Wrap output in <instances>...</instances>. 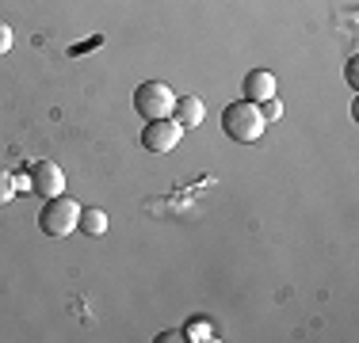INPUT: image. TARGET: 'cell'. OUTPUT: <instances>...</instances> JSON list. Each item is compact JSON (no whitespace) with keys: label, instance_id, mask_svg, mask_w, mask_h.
Returning a JSON list of instances; mask_svg holds the SVG:
<instances>
[{"label":"cell","instance_id":"cell-7","mask_svg":"<svg viewBox=\"0 0 359 343\" xmlns=\"http://www.w3.org/2000/svg\"><path fill=\"white\" fill-rule=\"evenodd\" d=\"M172 118L184 126V130H195V126H203V118H207V107H203L199 96H176Z\"/></svg>","mask_w":359,"mask_h":343},{"label":"cell","instance_id":"cell-4","mask_svg":"<svg viewBox=\"0 0 359 343\" xmlns=\"http://www.w3.org/2000/svg\"><path fill=\"white\" fill-rule=\"evenodd\" d=\"M27 172H31V195H39V199L65 195V172H62V164H54V160H35Z\"/></svg>","mask_w":359,"mask_h":343},{"label":"cell","instance_id":"cell-2","mask_svg":"<svg viewBox=\"0 0 359 343\" xmlns=\"http://www.w3.org/2000/svg\"><path fill=\"white\" fill-rule=\"evenodd\" d=\"M76 221H81V202H73L69 195L46 199V206H42V214H39V229L50 240H65L69 233H76Z\"/></svg>","mask_w":359,"mask_h":343},{"label":"cell","instance_id":"cell-5","mask_svg":"<svg viewBox=\"0 0 359 343\" xmlns=\"http://www.w3.org/2000/svg\"><path fill=\"white\" fill-rule=\"evenodd\" d=\"M180 137H184V126H180L176 118H157V122H145L142 145L149 153H172L180 145Z\"/></svg>","mask_w":359,"mask_h":343},{"label":"cell","instance_id":"cell-1","mask_svg":"<svg viewBox=\"0 0 359 343\" xmlns=\"http://www.w3.org/2000/svg\"><path fill=\"white\" fill-rule=\"evenodd\" d=\"M222 130H226L229 141L237 145H256L268 130V122L260 118V107L249 99H233L226 111H222Z\"/></svg>","mask_w":359,"mask_h":343},{"label":"cell","instance_id":"cell-13","mask_svg":"<svg viewBox=\"0 0 359 343\" xmlns=\"http://www.w3.org/2000/svg\"><path fill=\"white\" fill-rule=\"evenodd\" d=\"M344 76H348V84H352V88H359V62H355V57H352V62H348Z\"/></svg>","mask_w":359,"mask_h":343},{"label":"cell","instance_id":"cell-9","mask_svg":"<svg viewBox=\"0 0 359 343\" xmlns=\"http://www.w3.org/2000/svg\"><path fill=\"white\" fill-rule=\"evenodd\" d=\"M256 107H260V118H264V122H279V118H283V103H279V96L256 103Z\"/></svg>","mask_w":359,"mask_h":343},{"label":"cell","instance_id":"cell-3","mask_svg":"<svg viewBox=\"0 0 359 343\" xmlns=\"http://www.w3.org/2000/svg\"><path fill=\"white\" fill-rule=\"evenodd\" d=\"M172 107H176V92L165 80H145L134 92V111H138V118H145V122L172 118Z\"/></svg>","mask_w":359,"mask_h":343},{"label":"cell","instance_id":"cell-6","mask_svg":"<svg viewBox=\"0 0 359 343\" xmlns=\"http://www.w3.org/2000/svg\"><path fill=\"white\" fill-rule=\"evenodd\" d=\"M241 92H245L241 99H249V103H264V99H271V96L279 92L276 73H268V69H252V73H245Z\"/></svg>","mask_w":359,"mask_h":343},{"label":"cell","instance_id":"cell-8","mask_svg":"<svg viewBox=\"0 0 359 343\" xmlns=\"http://www.w3.org/2000/svg\"><path fill=\"white\" fill-rule=\"evenodd\" d=\"M76 229H81L84 237H104L107 233V214L100 210V206H88V210L81 206V221H76Z\"/></svg>","mask_w":359,"mask_h":343},{"label":"cell","instance_id":"cell-14","mask_svg":"<svg viewBox=\"0 0 359 343\" xmlns=\"http://www.w3.org/2000/svg\"><path fill=\"white\" fill-rule=\"evenodd\" d=\"M157 340H161V343H172V340H184V332H176V328H172V332H161Z\"/></svg>","mask_w":359,"mask_h":343},{"label":"cell","instance_id":"cell-10","mask_svg":"<svg viewBox=\"0 0 359 343\" xmlns=\"http://www.w3.org/2000/svg\"><path fill=\"white\" fill-rule=\"evenodd\" d=\"M15 199V187H12V172L0 168V206H8Z\"/></svg>","mask_w":359,"mask_h":343},{"label":"cell","instance_id":"cell-11","mask_svg":"<svg viewBox=\"0 0 359 343\" xmlns=\"http://www.w3.org/2000/svg\"><path fill=\"white\" fill-rule=\"evenodd\" d=\"M12 187L15 195H31V172H12Z\"/></svg>","mask_w":359,"mask_h":343},{"label":"cell","instance_id":"cell-12","mask_svg":"<svg viewBox=\"0 0 359 343\" xmlns=\"http://www.w3.org/2000/svg\"><path fill=\"white\" fill-rule=\"evenodd\" d=\"M12 42H15V34H12V27H8V23H0V57H4L8 50H12Z\"/></svg>","mask_w":359,"mask_h":343}]
</instances>
